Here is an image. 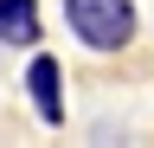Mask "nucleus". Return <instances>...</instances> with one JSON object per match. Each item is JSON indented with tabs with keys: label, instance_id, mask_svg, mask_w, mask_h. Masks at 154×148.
<instances>
[{
	"label": "nucleus",
	"instance_id": "2",
	"mask_svg": "<svg viewBox=\"0 0 154 148\" xmlns=\"http://www.w3.org/2000/svg\"><path fill=\"white\" fill-rule=\"evenodd\" d=\"M26 90H32V103H38V116H45V122H64V103H58V65H51V58H32Z\"/></svg>",
	"mask_w": 154,
	"mask_h": 148
},
{
	"label": "nucleus",
	"instance_id": "3",
	"mask_svg": "<svg viewBox=\"0 0 154 148\" xmlns=\"http://www.w3.org/2000/svg\"><path fill=\"white\" fill-rule=\"evenodd\" d=\"M0 39H38V7L32 0H0Z\"/></svg>",
	"mask_w": 154,
	"mask_h": 148
},
{
	"label": "nucleus",
	"instance_id": "1",
	"mask_svg": "<svg viewBox=\"0 0 154 148\" xmlns=\"http://www.w3.org/2000/svg\"><path fill=\"white\" fill-rule=\"evenodd\" d=\"M64 20L90 52H116L135 39V7L128 0H64Z\"/></svg>",
	"mask_w": 154,
	"mask_h": 148
}]
</instances>
